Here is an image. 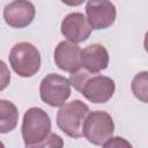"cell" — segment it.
I'll return each mask as SVG.
<instances>
[{
	"label": "cell",
	"mask_w": 148,
	"mask_h": 148,
	"mask_svg": "<svg viewBox=\"0 0 148 148\" xmlns=\"http://www.w3.org/2000/svg\"><path fill=\"white\" fill-rule=\"evenodd\" d=\"M132 91L141 102H148V72L145 71L134 76L132 81Z\"/></svg>",
	"instance_id": "cell-13"
},
{
	"label": "cell",
	"mask_w": 148,
	"mask_h": 148,
	"mask_svg": "<svg viewBox=\"0 0 148 148\" xmlns=\"http://www.w3.org/2000/svg\"><path fill=\"white\" fill-rule=\"evenodd\" d=\"M9 64L22 77L34 76L40 67V54L36 46L28 42L15 44L9 52Z\"/></svg>",
	"instance_id": "cell-2"
},
{
	"label": "cell",
	"mask_w": 148,
	"mask_h": 148,
	"mask_svg": "<svg viewBox=\"0 0 148 148\" xmlns=\"http://www.w3.org/2000/svg\"><path fill=\"white\" fill-rule=\"evenodd\" d=\"M54 62L65 72L73 73L77 71L81 66L80 46L68 40L60 42L54 49Z\"/></svg>",
	"instance_id": "cell-10"
},
{
	"label": "cell",
	"mask_w": 148,
	"mask_h": 148,
	"mask_svg": "<svg viewBox=\"0 0 148 148\" xmlns=\"http://www.w3.org/2000/svg\"><path fill=\"white\" fill-rule=\"evenodd\" d=\"M114 131L112 117L105 111L89 112L84 119L82 135L92 145L101 146L110 139Z\"/></svg>",
	"instance_id": "cell-4"
},
{
	"label": "cell",
	"mask_w": 148,
	"mask_h": 148,
	"mask_svg": "<svg viewBox=\"0 0 148 148\" xmlns=\"http://www.w3.org/2000/svg\"><path fill=\"white\" fill-rule=\"evenodd\" d=\"M51 133V119L40 108L27 110L22 123V138L25 146L40 142Z\"/></svg>",
	"instance_id": "cell-3"
},
{
	"label": "cell",
	"mask_w": 148,
	"mask_h": 148,
	"mask_svg": "<svg viewBox=\"0 0 148 148\" xmlns=\"http://www.w3.org/2000/svg\"><path fill=\"white\" fill-rule=\"evenodd\" d=\"M92 74H90L89 72H87L86 69H77V71H75V72H73L72 74H71V76H69V84L71 86H73L77 91H80L81 90V88H82V86L84 84V82L91 76Z\"/></svg>",
	"instance_id": "cell-15"
},
{
	"label": "cell",
	"mask_w": 148,
	"mask_h": 148,
	"mask_svg": "<svg viewBox=\"0 0 148 148\" xmlns=\"http://www.w3.org/2000/svg\"><path fill=\"white\" fill-rule=\"evenodd\" d=\"M87 20L91 29H106L116 20V7L110 1H88L86 5Z\"/></svg>",
	"instance_id": "cell-7"
},
{
	"label": "cell",
	"mask_w": 148,
	"mask_h": 148,
	"mask_svg": "<svg viewBox=\"0 0 148 148\" xmlns=\"http://www.w3.org/2000/svg\"><path fill=\"white\" fill-rule=\"evenodd\" d=\"M10 82V72L7 65L0 60V91L6 89Z\"/></svg>",
	"instance_id": "cell-17"
},
{
	"label": "cell",
	"mask_w": 148,
	"mask_h": 148,
	"mask_svg": "<svg viewBox=\"0 0 148 148\" xmlns=\"http://www.w3.org/2000/svg\"><path fill=\"white\" fill-rule=\"evenodd\" d=\"M89 112L88 105L80 99L65 103L57 113V125L68 136L81 138L83 123Z\"/></svg>",
	"instance_id": "cell-1"
},
{
	"label": "cell",
	"mask_w": 148,
	"mask_h": 148,
	"mask_svg": "<svg viewBox=\"0 0 148 148\" xmlns=\"http://www.w3.org/2000/svg\"><path fill=\"white\" fill-rule=\"evenodd\" d=\"M62 147H64L62 138L52 132L40 142L31 146H25V148H62Z\"/></svg>",
	"instance_id": "cell-14"
},
{
	"label": "cell",
	"mask_w": 148,
	"mask_h": 148,
	"mask_svg": "<svg viewBox=\"0 0 148 148\" xmlns=\"http://www.w3.org/2000/svg\"><path fill=\"white\" fill-rule=\"evenodd\" d=\"M102 148H133V147L126 139L121 136H111L103 143Z\"/></svg>",
	"instance_id": "cell-16"
},
{
	"label": "cell",
	"mask_w": 148,
	"mask_h": 148,
	"mask_svg": "<svg viewBox=\"0 0 148 148\" xmlns=\"http://www.w3.org/2000/svg\"><path fill=\"white\" fill-rule=\"evenodd\" d=\"M35 13L36 9L32 2L16 0L6 5L3 9V18L6 23L13 28H24L32 22Z\"/></svg>",
	"instance_id": "cell-8"
},
{
	"label": "cell",
	"mask_w": 148,
	"mask_h": 148,
	"mask_svg": "<svg viewBox=\"0 0 148 148\" xmlns=\"http://www.w3.org/2000/svg\"><path fill=\"white\" fill-rule=\"evenodd\" d=\"M0 148H5V145L2 143V141H0Z\"/></svg>",
	"instance_id": "cell-18"
},
{
	"label": "cell",
	"mask_w": 148,
	"mask_h": 148,
	"mask_svg": "<svg viewBox=\"0 0 148 148\" xmlns=\"http://www.w3.org/2000/svg\"><path fill=\"white\" fill-rule=\"evenodd\" d=\"M18 121V111L15 104L9 101L0 99V133L13 131Z\"/></svg>",
	"instance_id": "cell-12"
},
{
	"label": "cell",
	"mask_w": 148,
	"mask_h": 148,
	"mask_svg": "<svg viewBox=\"0 0 148 148\" xmlns=\"http://www.w3.org/2000/svg\"><path fill=\"white\" fill-rule=\"evenodd\" d=\"M114 81L104 75H91L82 86L80 92L92 103H105L114 94Z\"/></svg>",
	"instance_id": "cell-6"
},
{
	"label": "cell",
	"mask_w": 148,
	"mask_h": 148,
	"mask_svg": "<svg viewBox=\"0 0 148 148\" xmlns=\"http://www.w3.org/2000/svg\"><path fill=\"white\" fill-rule=\"evenodd\" d=\"M39 94L44 103L51 106H61L71 96L69 81L62 75L49 74L40 82Z\"/></svg>",
	"instance_id": "cell-5"
},
{
	"label": "cell",
	"mask_w": 148,
	"mask_h": 148,
	"mask_svg": "<svg viewBox=\"0 0 148 148\" xmlns=\"http://www.w3.org/2000/svg\"><path fill=\"white\" fill-rule=\"evenodd\" d=\"M61 34L71 43H80L86 40L91 34V27L87 17L79 12L71 13L65 16L61 22Z\"/></svg>",
	"instance_id": "cell-9"
},
{
	"label": "cell",
	"mask_w": 148,
	"mask_h": 148,
	"mask_svg": "<svg viewBox=\"0 0 148 148\" xmlns=\"http://www.w3.org/2000/svg\"><path fill=\"white\" fill-rule=\"evenodd\" d=\"M109 65L108 50L101 44H91L81 50V66L90 74H97Z\"/></svg>",
	"instance_id": "cell-11"
}]
</instances>
